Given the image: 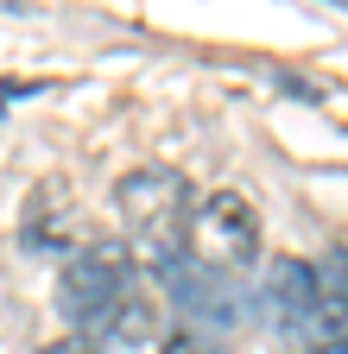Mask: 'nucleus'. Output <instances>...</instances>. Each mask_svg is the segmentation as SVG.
I'll return each instance as SVG.
<instances>
[{"mask_svg":"<svg viewBox=\"0 0 348 354\" xmlns=\"http://www.w3.org/2000/svg\"><path fill=\"white\" fill-rule=\"evenodd\" d=\"M134 291H140V259L127 253V241H102L95 234V241H82L64 259V272H57V317L102 342Z\"/></svg>","mask_w":348,"mask_h":354,"instance_id":"obj_2","label":"nucleus"},{"mask_svg":"<svg viewBox=\"0 0 348 354\" xmlns=\"http://www.w3.org/2000/svg\"><path fill=\"white\" fill-rule=\"evenodd\" d=\"M165 335V310H158V297H146V285L127 297V310L108 323V335L102 342H114V348H146V342H158Z\"/></svg>","mask_w":348,"mask_h":354,"instance_id":"obj_7","label":"nucleus"},{"mask_svg":"<svg viewBox=\"0 0 348 354\" xmlns=\"http://www.w3.org/2000/svg\"><path fill=\"white\" fill-rule=\"evenodd\" d=\"M165 354H215V348H209L203 335H171V342H165Z\"/></svg>","mask_w":348,"mask_h":354,"instance_id":"obj_10","label":"nucleus"},{"mask_svg":"<svg viewBox=\"0 0 348 354\" xmlns=\"http://www.w3.org/2000/svg\"><path fill=\"white\" fill-rule=\"evenodd\" d=\"M196 253L222 272H247L259 259V209L241 190H215L196 209Z\"/></svg>","mask_w":348,"mask_h":354,"instance_id":"obj_3","label":"nucleus"},{"mask_svg":"<svg viewBox=\"0 0 348 354\" xmlns=\"http://www.w3.org/2000/svg\"><path fill=\"white\" fill-rule=\"evenodd\" d=\"M76 228H82V215L70 209V190L64 184H38L32 196H26V221H19V241L32 247V253H76L82 241H76Z\"/></svg>","mask_w":348,"mask_h":354,"instance_id":"obj_6","label":"nucleus"},{"mask_svg":"<svg viewBox=\"0 0 348 354\" xmlns=\"http://www.w3.org/2000/svg\"><path fill=\"white\" fill-rule=\"evenodd\" d=\"M38 354H102V348H95V335H57V342H45Z\"/></svg>","mask_w":348,"mask_h":354,"instance_id":"obj_9","label":"nucleus"},{"mask_svg":"<svg viewBox=\"0 0 348 354\" xmlns=\"http://www.w3.org/2000/svg\"><path fill=\"white\" fill-rule=\"evenodd\" d=\"M304 354H348V335H323V342H311Z\"/></svg>","mask_w":348,"mask_h":354,"instance_id":"obj_11","label":"nucleus"},{"mask_svg":"<svg viewBox=\"0 0 348 354\" xmlns=\"http://www.w3.org/2000/svg\"><path fill=\"white\" fill-rule=\"evenodd\" d=\"M114 209H120V228H127V253H134L146 272H178L190 259L196 241V190L184 171L171 165H140L114 184Z\"/></svg>","mask_w":348,"mask_h":354,"instance_id":"obj_1","label":"nucleus"},{"mask_svg":"<svg viewBox=\"0 0 348 354\" xmlns=\"http://www.w3.org/2000/svg\"><path fill=\"white\" fill-rule=\"evenodd\" d=\"M266 310L285 335L323 329L317 323V259H273L266 266Z\"/></svg>","mask_w":348,"mask_h":354,"instance_id":"obj_5","label":"nucleus"},{"mask_svg":"<svg viewBox=\"0 0 348 354\" xmlns=\"http://www.w3.org/2000/svg\"><path fill=\"white\" fill-rule=\"evenodd\" d=\"M317 323L342 335L348 323V253H329L317 259Z\"/></svg>","mask_w":348,"mask_h":354,"instance_id":"obj_8","label":"nucleus"},{"mask_svg":"<svg viewBox=\"0 0 348 354\" xmlns=\"http://www.w3.org/2000/svg\"><path fill=\"white\" fill-rule=\"evenodd\" d=\"M165 291H171V304H178L184 317H196L209 329H228V323L247 317V279L222 272V266H209L196 253L178 266V272H165Z\"/></svg>","mask_w":348,"mask_h":354,"instance_id":"obj_4","label":"nucleus"}]
</instances>
